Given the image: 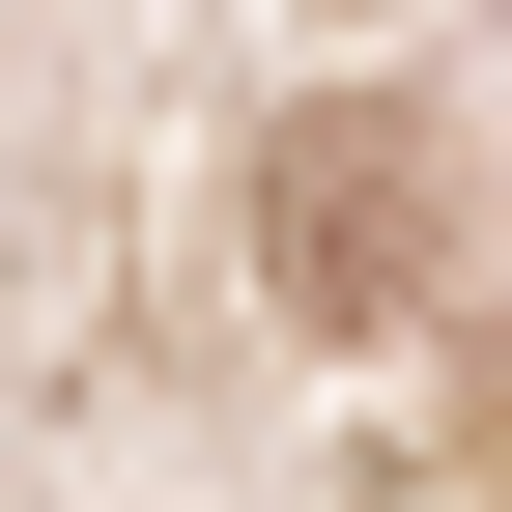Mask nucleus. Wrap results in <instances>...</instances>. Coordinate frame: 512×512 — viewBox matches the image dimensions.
Returning a JSON list of instances; mask_svg holds the SVG:
<instances>
[{"instance_id":"f257e3e1","label":"nucleus","mask_w":512,"mask_h":512,"mask_svg":"<svg viewBox=\"0 0 512 512\" xmlns=\"http://www.w3.org/2000/svg\"><path fill=\"white\" fill-rule=\"evenodd\" d=\"M285 285H313V313H342V285L399 313V285H427V228H399V114H313V143H285Z\"/></svg>"}]
</instances>
